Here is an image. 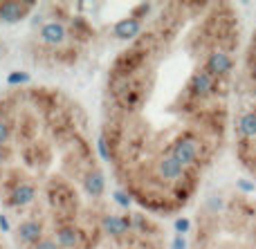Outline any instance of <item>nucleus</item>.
<instances>
[{
  "instance_id": "28",
  "label": "nucleus",
  "mask_w": 256,
  "mask_h": 249,
  "mask_svg": "<svg viewBox=\"0 0 256 249\" xmlns=\"http://www.w3.org/2000/svg\"><path fill=\"white\" fill-rule=\"evenodd\" d=\"M2 49H4V47H2V45H0V54H2Z\"/></svg>"
},
{
  "instance_id": "15",
  "label": "nucleus",
  "mask_w": 256,
  "mask_h": 249,
  "mask_svg": "<svg viewBox=\"0 0 256 249\" xmlns=\"http://www.w3.org/2000/svg\"><path fill=\"white\" fill-rule=\"evenodd\" d=\"M32 81V76H30V72H22V70H14V72H9L7 74V85H27Z\"/></svg>"
},
{
  "instance_id": "17",
  "label": "nucleus",
  "mask_w": 256,
  "mask_h": 249,
  "mask_svg": "<svg viewBox=\"0 0 256 249\" xmlns=\"http://www.w3.org/2000/svg\"><path fill=\"white\" fill-rule=\"evenodd\" d=\"M112 200H115V205L120 209H130L132 207V196L128 191H115L112 193Z\"/></svg>"
},
{
  "instance_id": "26",
  "label": "nucleus",
  "mask_w": 256,
  "mask_h": 249,
  "mask_svg": "<svg viewBox=\"0 0 256 249\" xmlns=\"http://www.w3.org/2000/svg\"><path fill=\"white\" fill-rule=\"evenodd\" d=\"M0 232L2 234H9L12 232V225H9V218L4 214H0Z\"/></svg>"
},
{
  "instance_id": "19",
  "label": "nucleus",
  "mask_w": 256,
  "mask_h": 249,
  "mask_svg": "<svg viewBox=\"0 0 256 249\" xmlns=\"http://www.w3.org/2000/svg\"><path fill=\"white\" fill-rule=\"evenodd\" d=\"M173 229H176V236H184V234L191 229V220L189 218H176Z\"/></svg>"
},
{
  "instance_id": "5",
  "label": "nucleus",
  "mask_w": 256,
  "mask_h": 249,
  "mask_svg": "<svg viewBox=\"0 0 256 249\" xmlns=\"http://www.w3.org/2000/svg\"><path fill=\"white\" fill-rule=\"evenodd\" d=\"M68 34H70V29H68L61 20H48V22H43L38 29L40 40H43L45 45H50V47L63 45L68 40Z\"/></svg>"
},
{
  "instance_id": "10",
  "label": "nucleus",
  "mask_w": 256,
  "mask_h": 249,
  "mask_svg": "<svg viewBox=\"0 0 256 249\" xmlns=\"http://www.w3.org/2000/svg\"><path fill=\"white\" fill-rule=\"evenodd\" d=\"M16 238H18V243H25V245L34 247L36 243L43 241V225L38 220H25V223L18 225Z\"/></svg>"
},
{
  "instance_id": "16",
  "label": "nucleus",
  "mask_w": 256,
  "mask_h": 249,
  "mask_svg": "<svg viewBox=\"0 0 256 249\" xmlns=\"http://www.w3.org/2000/svg\"><path fill=\"white\" fill-rule=\"evenodd\" d=\"M97 153H99V157H102L104 162H110L112 160V151H110V146H108V137H106V135H99V137H97Z\"/></svg>"
},
{
  "instance_id": "22",
  "label": "nucleus",
  "mask_w": 256,
  "mask_h": 249,
  "mask_svg": "<svg viewBox=\"0 0 256 249\" xmlns=\"http://www.w3.org/2000/svg\"><path fill=\"white\" fill-rule=\"evenodd\" d=\"M148 11H150V2H142V4H137V7L132 9V18L142 20L144 16H148Z\"/></svg>"
},
{
  "instance_id": "2",
  "label": "nucleus",
  "mask_w": 256,
  "mask_h": 249,
  "mask_svg": "<svg viewBox=\"0 0 256 249\" xmlns=\"http://www.w3.org/2000/svg\"><path fill=\"white\" fill-rule=\"evenodd\" d=\"M186 90H189L196 99H207V97H212L214 90H216V79H214L204 67H200V70H194V74L189 76Z\"/></svg>"
},
{
  "instance_id": "1",
  "label": "nucleus",
  "mask_w": 256,
  "mask_h": 249,
  "mask_svg": "<svg viewBox=\"0 0 256 249\" xmlns=\"http://www.w3.org/2000/svg\"><path fill=\"white\" fill-rule=\"evenodd\" d=\"M168 155H171L173 160L180 162L182 169L186 171V169H191V166H196L200 162V157H202V144H200V139L196 137V135L182 133L173 139L171 153H168Z\"/></svg>"
},
{
  "instance_id": "27",
  "label": "nucleus",
  "mask_w": 256,
  "mask_h": 249,
  "mask_svg": "<svg viewBox=\"0 0 256 249\" xmlns=\"http://www.w3.org/2000/svg\"><path fill=\"white\" fill-rule=\"evenodd\" d=\"M4 162H7V151H4V148H0V166H2Z\"/></svg>"
},
{
  "instance_id": "13",
  "label": "nucleus",
  "mask_w": 256,
  "mask_h": 249,
  "mask_svg": "<svg viewBox=\"0 0 256 249\" xmlns=\"http://www.w3.org/2000/svg\"><path fill=\"white\" fill-rule=\"evenodd\" d=\"M238 135L245 139H256V110H248L238 119Z\"/></svg>"
},
{
  "instance_id": "8",
  "label": "nucleus",
  "mask_w": 256,
  "mask_h": 249,
  "mask_svg": "<svg viewBox=\"0 0 256 249\" xmlns=\"http://www.w3.org/2000/svg\"><path fill=\"white\" fill-rule=\"evenodd\" d=\"M36 187L30 182H18L16 187L9 191V198H7V205L9 207H16V209H20V207H27L32 205V202L36 200Z\"/></svg>"
},
{
  "instance_id": "20",
  "label": "nucleus",
  "mask_w": 256,
  "mask_h": 249,
  "mask_svg": "<svg viewBox=\"0 0 256 249\" xmlns=\"http://www.w3.org/2000/svg\"><path fill=\"white\" fill-rule=\"evenodd\" d=\"M236 189H238L240 193H254L256 182H252V180H248V178H238L236 180Z\"/></svg>"
},
{
  "instance_id": "3",
  "label": "nucleus",
  "mask_w": 256,
  "mask_h": 249,
  "mask_svg": "<svg viewBox=\"0 0 256 249\" xmlns=\"http://www.w3.org/2000/svg\"><path fill=\"white\" fill-rule=\"evenodd\" d=\"M204 70H207L214 79H220V76H227L234 70V61H232V56L225 49H212L207 61H204Z\"/></svg>"
},
{
  "instance_id": "9",
  "label": "nucleus",
  "mask_w": 256,
  "mask_h": 249,
  "mask_svg": "<svg viewBox=\"0 0 256 249\" xmlns=\"http://www.w3.org/2000/svg\"><path fill=\"white\" fill-rule=\"evenodd\" d=\"M56 245L61 249H79L84 245V232L74 225H61L56 229Z\"/></svg>"
},
{
  "instance_id": "23",
  "label": "nucleus",
  "mask_w": 256,
  "mask_h": 249,
  "mask_svg": "<svg viewBox=\"0 0 256 249\" xmlns=\"http://www.w3.org/2000/svg\"><path fill=\"white\" fill-rule=\"evenodd\" d=\"M32 249H61V247H58L56 241H52V238H43V241L36 243V245L32 247Z\"/></svg>"
},
{
  "instance_id": "12",
  "label": "nucleus",
  "mask_w": 256,
  "mask_h": 249,
  "mask_svg": "<svg viewBox=\"0 0 256 249\" xmlns=\"http://www.w3.org/2000/svg\"><path fill=\"white\" fill-rule=\"evenodd\" d=\"M84 191L88 193L90 198H99L106 191V178H104L102 171L92 169L84 175Z\"/></svg>"
},
{
  "instance_id": "21",
  "label": "nucleus",
  "mask_w": 256,
  "mask_h": 249,
  "mask_svg": "<svg viewBox=\"0 0 256 249\" xmlns=\"http://www.w3.org/2000/svg\"><path fill=\"white\" fill-rule=\"evenodd\" d=\"M207 209L214 211V214H218V211L225 209V200H222V196H212L207 200Z\"/></svg>"
},
{
  "instance_id": "7",
  "label": "nucleus",
  "mask_w": 256,
  "mask_h": 249,
  "mask_svg": "<svg viewBox=\"0 0 256 249\" xmlns=\"http://www.w3.org/2000/svg\"><path fill=\"white\" fill-rule=\"evenodd\" d=\"M102 229L106 236L110 238H122L132 229V220L128 216H117V214H106L102 216Z\"/></svg>"
},
{
  "instance_id": "11",
  "label": "nucleus",
  "mask_w": 256,
  "mask_h": 249,
  "mask_svg": "<svg viewBox=\"0 0 256 249\" xmlns=\"http://www.w3.org/2000/svg\"><path fill=\"white\" fill-rule=\"evenodd\" d=\"M140 34H142V20H137V18H132V16L122 18V20H117L115 25H112V36L120 40H132Z\"/></svg>"
},
{
  "instance_id": "25",
  "label": "nucleus",
  "mask_w": 256,
  "mask_h": 249,
  "mask_svg": "<svg viewBox=\"0 0 256 249\" xmlns=\"http://www.w3.org/2000/svg\"><path fill=\"white\" fill-rule=\"evenodd\" d=\"M171 249H189V243H186L184 236H176L171 241Z\"/></svg>"
},
{
  "instance_id": "18",
  "label": "nucleus",
  "mask_w": 256,
  "mask_h": 249,
  "mask_svg": "<svg viewBox=\"0 0 256 249\" xmlns=\"http://www.w3.org/2000/svg\"><path fill=\"white\" fill-rule=\"evenodd\" d=\"M9 139H12V126H9V121L0 119V148L7 146Z\"/></svg>"
},
{
  "instance_id": "6",
  "label": "nucleus",
  "mask_w": 256,
  "mask_h": 249,
  "mask_svg": "<svg viewBox=\"0 0 256 249\" xmlns=\"http://www.w3.org/2000/svg\"><path fill=\"white\" fill-rule=\"evenodd\" d=\"M34 9V2H0V22H7V25H16V22L25 20L27 13Z\"/></svg>"
},
{
  "instance_id": "14",
  "label": "nucleus",
  "mask_w": 256,
  "mask_h": 249,
  "mask_svg": "<svg viewBox=\"0 0 256 249\" xmlns=\"http://www.w3.org/2000/svg\"><path fill=\"white\" fill-rule=\"evenodd\" d=\"M72 34H76V36H81V38H90L92 36V29H90V25L84 20L81 16H76L74 20H72Z\"/></svg>"
},
{
  "instance_id": "4",
  "label": "nucleus",
  "mask_w": 256,
  "mask_h": 249,
  "mask_svg": "<svg viewBox=\"0 0 256 249\" xmlns=\"http://www.w3.org/2000/svg\"><path fill=\"white\" fill-rule=\"evenodd\" d=\"M155 173H158V178L164 180V182H180V180L186 178V171L182 169L180 162L173 160L171 155H162L155 162Z\"/></svg>"
},
{
  "instance_id": "24",
  "label": "nucleus",
  "mask_w": 256,
  "mask_h": 249,
  "mask_svg": "<svg viewBox=\"0 0 256 249\" xmlns=\"http://www.w3.org/2000/svg\"><path fill=\"white\" fill-rule=\"evenodd\" d=\"M132 227H137L140 232H148V223L144 220V216H132Z\"/></svg>"
}]
</instances>
